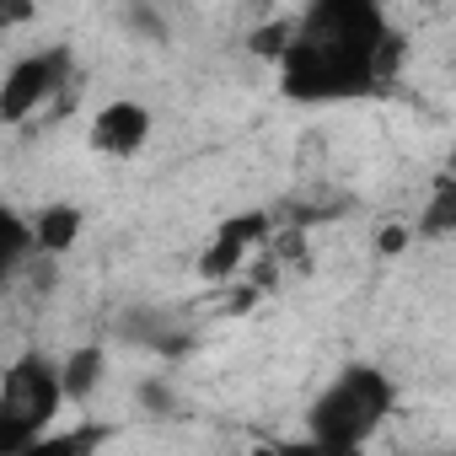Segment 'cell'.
I'll list each match as a JSON object with an SVG mask.
<instances>
[{
    "instance_id": "obj_8",
    "label": "cell",
    "mask_w": 456,
    "mask_h": 456,
    "mask_svg": "<svg viewBox=\"0 0 456 456\" xmlns=\"http://www.w3.org/2000/svg\"><path fill=\"white\" fill-rule=\"evenodd\" d=\"M102 376H108V354H102L97 344L70 349V354L60 360V392H65V403H86V397L102 387Z\"/></svg>"
},
{
    "instance_id": "obj_7",
    "label": "cell",
    "mask_w": 456,
    "mask_h": 456,
    "mask_svg": "<svg viewBox=\"0 0 456 456\" xmlns=\"http://www.w3.org/2000/svg\"><path fill=\"white\" fill-rule=\"evenodd\" d=\"M28 237H33V253H44V258L70 253V248L81 242V209H76L70 199L44 204V209L33 215V225H28Z\"/></svg>"
},
{
    "instance_id": "obj_10",
    "label": "cell",
    "mask_w": 456,
    "mask_h": 456,
    "mask_svg": "<svg viewBox=\"0 0 456 456\" xmlns=\"http://www.w3.org/2000/svg\"><path fill=\"white\" fill-rule=\"evenodd\" d=\"M290 44V17H269L253 38H248V49L253 54H264V60H280V49Z\"/></svg>"
},
{
    "instance_id": "obj_5",
    "label": "cell",
    "mask_w": 456,
    "mask_h": 456,
    "mask_svg": "<svg viewBox=\"0 0 456 456\" xmlns=\"http://www.w3.org/2000/svg\"><path fill=\"white\" fill-rule=\"evenodd\" d=\"M269 232H274V215H269V209H253V215L225 220L220 232L204 242V253H199V280H204V285H232V280L242 274L248 253L269 242Z\"/></svg>"
},
{
    "instance_id": "obj_2",
    "label": "cell",
    "mask_w": 456,
    "mask_h": 456,
    "mask_svg": "<svg viewBox=\"0 0 456 456\" xmlns=\"http://www.w3.org/2000/svg\"><path fill=\"white\" fill-rule=\"evenodd\" d=\"M60 408H65L60 360H49L38 349L17 354L6 365V376H0V456L44 445V435L54 429Z\"/></svg>"
},
{
    "instance_id": "obj_3",
    "label": "cell",
    "mask_w": 456,
    "mask_h": 456,
    "mask_svg": "<svg viewBox=\"0 0 456 456\" xmlns=\"http://www.w3.org/2000/svg\"><path fill=\"white\" fill-rule=\"evenodd\" d=\"M392 403H397V392H392V381H387L376 365H349V370L312 403V413H306L312 440H317V445L360 451V445H370V435L392 419Z\"/></svg>"
},
{
    "instance_id": "obj_6",
    "label": "cell",
    "mask_w": 456,
    "mask_h": 456,
    "mask_svg": "<svg viewBox=\"0 0 456 456\" xmlns=\"http://www.w3.org/2000/svg\"><path fill=\"white\" fill-rule=\"evenodd\" d=\"M145 140H151V108L145 102L118 97V102L97 108V118H92V151H102V156H134Z\"/></svg>"
},
{
    "instance_id": "obj_4",
    "label": "cell",
    "mask_w": 456,
    "mask_h": 456,
    "mask_svg": "<svg viewBox=\"0 0 456 456\" xmlns=\"http://www.w3.org/2000/svg\"><path fill=\"white\" fill-rule=\"evenodd\" d=\"M70 76V54L65 49H44V54H28L6 70L0 81V124H28L33 113H44L54 102V92L65 86Z\"/></svg>"
},
{
    "instance_id": "obj_9",
    "label": "cell",
    "mask_w": 456,
    "mask_h": 456,
    "mask_svg": "<svg viewBox=\"0 0 456 456\" xmlns=\"http://www.w3.org/2000/svg\"><path fill=\"white\" fill-rule=\"evenodd\" d=\"M451 225H456V193H451V183H440V188L429 193V209L419 215L413 232H419V237H451Z\"/></svg>"
},
{
    "instance_id": "obj_1",
    "label": "cell",
    "mask_w": 456,
    "mask_h": 456,
    "mask_svg": "<svg viewBox=\"0 0 456 456\" xmlns=\"http://www.w3.org/2000/svg\"><path fill=\"white\" fill-rule=\"evenodd\" d=\"M392 33L381 0H306L290 17V44L280 49V86L296 102H344L376 92L370 60Z\"/></svg>"
},
{
    "instance_id": "obj_11",
    "label": "cell",
    "mask_w": 456,
    "mask_h": 456,
    "mask_svg": "<svg viewBox=\"0 0 456 456\" xmlns=\"http://www.w3.org/2000/svg\"><path fill=\"white\" fill-rule=\"evenodd\" d=\"M33 22V0H0V33Z\"/></svg>"
},
{
    "instance_id": "obj_12",
    "label": "cell",
    "mask_w": 456,
    "mask_h": 456,
    "mask_svg": "<svg viewBox=\"0 0 456 456\" xmlns=\"http://www.w3.org/2000/svg\"><path fill=\"white\" fill-rule=\"evenodd\" d=\"M408 242H413V232H408V225H387V232H381V242H376V248H381V253H403Z\"/></svg>"
}]
</instances>
